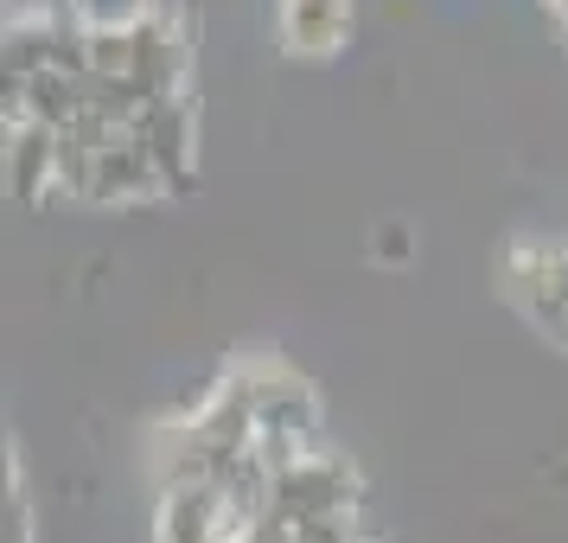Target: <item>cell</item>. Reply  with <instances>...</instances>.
I'll return each instance as SVG.
<instances>
[{"instance_id":"6da1fadb","label":"cell","mask_w":568,"mask_h":543,"mask_svg":"<svg viewBox=\"0 0 568 543\" xmlns=\"http://www.w3.org/2000/svg\"><path fill=\"white\" fill-rule=\"evenodd\" d=\"M345 0H287V46L294 52H338Z\"/></svg>"}]
</instances>
